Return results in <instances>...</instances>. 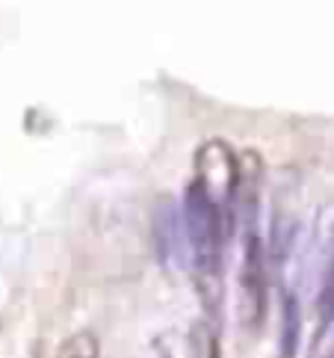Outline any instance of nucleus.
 Wrapping results in <instances>:
<instances>
[{"label":"nucleus","instance_id":"1","mask_svg":"<svg viewBox=\"0 0 334 358\" xmlns=\"http://www.w3.org/2000/svg\"><path fill=\"white\" fill-rule=\"evenodd\" d=\"M184 234L189 243V258L196 266V278L204 290V299H219V275H222V246L228 228L219 220L208 199L198 193L196 184L187 187L184 196Z\"/></svg>","mask_w":334,"mask_h":358},{"label":"nucleus","instance_id":"4","mask_svg":"<svg viewBox=\"0 0 334 358\" xmlns=\"http://www.w3.org/2000/svg\"><path fill=\"white\" fill-rule=\"evenodd\" d=\"M299 335H302L299 296L293 290H284V299H281V358H296Z\"/></svg>","mask_w":334,"mask_h":358},{"label":"nucleus","instance_id":"3","mask_svg":"<svg viewBox=\"0 0 334 358\" xmlns=\"http://www.w3.org/2000/svg\"><path fill=\"white\" fill-rule=\"evenodd\" d=\"M266 299V255L258 225L242 228V258H240V323L258 329L263 323Z\"/></svg>","mask_w":334,"mask_h":358},{"label":"nucleus","instance_id":"2","mask_svg":"<svg viewBox=\"0 0 334 358\" xmlns=\"http://www.w3.org/2000/svg\"><path fill=\"white\" fill-rule=\"evenodd\" d=\"M198 193L219 213L225 228L234 220V204L240 189V157L225 139H208L196 151V181Z\"/></svg>","mask_w":334,"mask_h":358},{"label":"nucleus","instance_id":"5","mask_svg":"<svg viewBox=\"0 0 334 358\" xmlns=\"http://www.w3.org/2000/svg\"><path fill=\"white\" fill-rule=\"evenodd\" d=\"M57 358H101L98 338L92 331H74L71 338L62 341Z\"/></svg>","mask_w":334,"mask_h":358}]
</instances>
